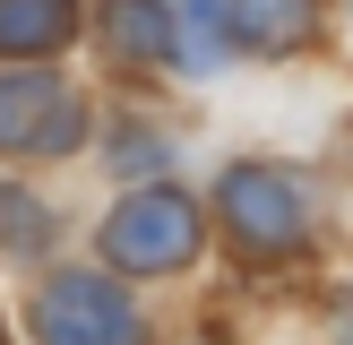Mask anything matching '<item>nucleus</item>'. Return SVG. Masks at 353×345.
I'll list each match as a JSON object with an SVG mask.
<instances>
[{
    "label": "nucleus",
    "instance_id": "nucleus-1",
    "mask_svg": "<svg viewBox=\"0 0 353 345\" xmlns=\"http://www.w3.org/2000/svg\"><path fill=\"white\" fill-rule=\"evenodd\" d=\"M207 241V216L190 190L155 181V190H130V199L103 216V259H112L121 276H181L190 259H199Z\"/></svg>",
    "mask_w": 353,
    "mask_h": 345
},
{
    "label": "nucleus",
    "instance_id": "nucleus-2",
    "mask_svg": "<svg viewBox=\"0 0 353 345\" xmlns=\"http://www.w3.org/2000/svg\"><path fill=\"white\" fill-rule=\"evenodd\" d=\"M216 216H224V233H233L250 259L302 250L310 224H319V216H310V181H302V172H285V164H224Z\"/></svg>",
    "mask_w": 353,
    "mask_h": 345
},
{
    "label": "nucleus",
    "instance_id": "nucleus-3",
    "mask_svg": "<svg viewBox=\"0 0 353 345\" xmlns=\"http://www.w3.org/2000/svg\"><path fill=\"white\" fill-rule=\"evenodd\" d=\"M26 328H34V345H147L138 302L112 276H86V268L43 276L34 302H26Z\"/></svg>",
    "mask_w": 353,
    "mask_h": 345
},
{
    "label": "nucleus",
    "instance_id": "nucleus-4",
    "mask_svg": "<svg viewBox=\"0 0 353 345\" xmlns=\"http://www.w3.org/2000/svg\"><path fill=\"white\" fill-rule=\"evenodd\" d=\"M86 138V95L61 69H0V155H69Z\"/></svg>",
    "mask_w": 353,
    "mask_h": 345
},
{
    "label": "nucleus",
    "instance_id": "nucleus-5",
    "mask_svg": "<svg viewBox=\"0 0 353 345\" xmlns=\"http://www.w3.org/2000/svg\"><path fill=\"white\" fill-rule=\"evenodd\" d=\"M155 9L172 17V61L190 78H216L224 43H233V0H155Z\"/></svg>",
    "mask_w": 353,
    "mask_h": 345
},
{
    "label": "nucleus",
    "instance_id": "nucleus-6",
    "mask_svg": "<svg viewBox=\"0 0 353 345\" xmlns=\"http://www.w3.org/2000/svg\"><path fill=\"white\" fill-rule=\"evenodd\" d=\"M95 26H103V52H112L121 69L172 61V17L155 9V0H103V9H95Z\"/></svg>",
    "mask_w": 353,
    "mask_h": 345
},
{
    "label": "nucleus",
    "instance_id": "nucleus-7",
    "mask_svg": "<svg viewBox=\"0 0 353 345\" xmlns=\"http://www.w3.org/2000/svg\"><path fill=\"white\" fill-rule=\"evenodd\" d=\"M78 34V0H0V61H43Z\"/></svg>",
    "mask_w": 353,
    "mask_h": 345
},
{
    "label": "nucleus",
    "instance_id": "nucleus-8",
    "mask_svg": "<svg viewBox=\"0 0 353 345\" xmlns=\"http://www.w3.org/2000/svg\"><path fill=\"white\" fill-rule=\"evenodd\" d=\"M319 34V0H233V43L250 52H302Z\"/></svg>",
    "mask_w": 353,
    "mask_h": 345
},
{
    "label": "nucleus",
    "instance_id": "nucleus-9",
    "mask_svg": "<svg viewBox=\"0 0 353 345\" xmlns=\"http://www.w3.org/2000/svg\"><path fill=\"white\" fill-rule=\"evenodd\" d=\"M43 241H52V207L34 199V190H9V181H0V250H9V259H34Z\"/></svg>",
    "mask_w": 353,
    "mask_h": 345
},
{
    "label": "nucleus",
    "instance_id": "nucleus-10",
    "mask_svg": "<svg viewBox=\"0 0 353 345\" xmlns=\"http://www.w3.org/2000/svg\"><path fill=\"white\" fill-rule=\"evenodd\" d=\"M130 147H112V172H164L172 164V138L164 130H121Z\"/></svg>",
    "mask_w": 353,
    "mask_h": 345
},
{
    "label": "nucleus",
    "instance_id": "nucleus-11",
    "mask_svg": "<svg viewBox=\"0 0 353 345\" xmlns=\"http://www.w3.org/2000/svg\"><path fill=\"white\" fill-rule=\"evenodd\" d=\"M0 345H9V328H0Z\"/></svg>",
    "mask_w": 353,
    "mask_h": 345
}]
</instances>
